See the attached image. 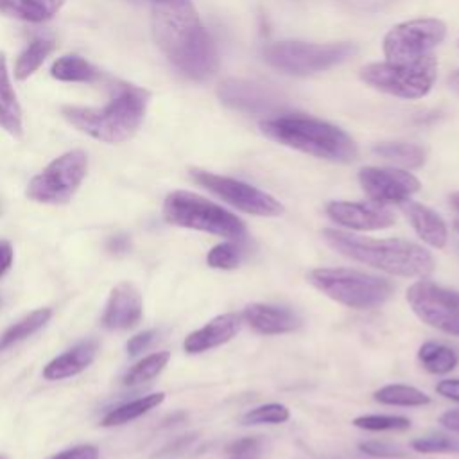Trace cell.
Masks as SVG:
<instances>
[{
  "label": "cell",
  "mask_w": 459,
  "mask_h": 459,
  "mask_svg": "<svg viewBox=\"0 0 459 459\" xmlns=\"http://www.w3.org/2000/svg\"><path fill=\"white\" fill-rule=\"evenodd\" d=\"M190 176L199 186L206 188L208 192L215 194L219 199L244 213L256 217H278L283 213V204L276 197L246 181L208 172L203 169H190Z\"/></svg>",
  "instance_id": "cell-10"
},
{
  "label": "cell",
  "mask_w": 459,
  "mask_h": 459,
  "mask_svg": "<svg viewBox=\"0 0 459 459\" xmlns=\"http://www.w3.org/2000/svg\"><path fill=\"white\" fill-rule=\"evenodd\" d=\"M154 337H156V330H145V332H140V333L133 335L126 344L127 353L129 355H138L140 351H143L154 341Z\"/></svg>",
  "instance_id": "cell-38"
},
{
  "label": "cell",
  "mask_w": 459,
  "mask_h": 459,
  "mask_svg": "<svg viewBox=\"0 0 459 459\" xmlns=\"http://www.w3.org/2000/svg\"><path fill=\"white\" fill-rule=\"evenodd\" d=\"M373 152L380 158L402 165L405 169H416L425 163V149L407 142H382L373 147Z\"/></svg>",
  "instance_id": "cell-26"
},
{
  "label": "cell",
  "mask_w": 459,
  "mask_h": 459,
  "mask_svg": "<svg viewBox=\"0 0 459 459\" xmlns=\"http://www.w3.org/2000/svg\"><path fill=\"white\" fill-rule=\"evenodd\" d=\"M242 321L258 335L290 333L301 326V317L287 308L267 303H249L240 312Z\"/></svg>",
  "instance_id": "cell-17"
},
{
  "label": "cell",
  "mask_w": 459,
  "mask_h": 459,
  "mask_svg": "<svg viewBox=\"0 0 459 459\" xmlns=\"http://www.w3.org/2000/svg\"><path fill=\"white\" fill-rule=\"evenodd\" d=\"M0 127L13 136H20L23 129L22 108L9 81L4 52H0Z\"/></svg>",
  "instance_id": "cell-21"
},
{
  "label": "cell",
  "mask_w": 459,
  "mask_h": 459,
  "mask_svg": "<svg viewBox=\"0 0 459 459\" xmlns=\"http://www.w3.org/2000/svg\"><path fill=\"white\" fill-rule=\"evenodd\" d=\"M357 52L353 43L278 41L264 48V59L289 75H312L344 63Z\"/></svg>",
  "instance_id": "cell-8"
},
{
  "label": "cell",
  "mask_w": 459,
  "mask_h": 459,
  "mask_svg": "<svg viewBox=\"0 0 459 459\" xmlns=\"http://www.w3.org/2000/svg\"><path fill=\"white\" fill-rule=\"evenodd\" d=\"M143 316V301L140 290L131 281H120L109 292L102 325L108 330H127L140 323Z\"/></svg>",
  "instance_id": "cell-16"
},
{
  "label": "cell",
  "mask_w": 459,
  "mask_h": 459,
  "mask_svg": "<svg viewBox=\"0 0 459 459\" xmlns=\"http://www.w3.org/2000/svg\"><path fill=\"white\" fill-rule=\"evenodd\" d=\"M163 219L179 228L204 231L222 238H246V222L221 204L188 192L174 190L163 201Z\"/></svg>",
  "instance_id": "cell-6"
},
{
  "label": "cell",
  "mask_w": 459,
  "mask_h": 459,
  "mask_svg": "<svg viewBox=\"0 0 459 459\" xmlns=\"http://www.w3.org/2000/svg\"><path fill=\"white\" fill-rule=\"evenodd\" d=\"M0 13L25 20V13L20 0H0Z\"/></svg>",
  "instance_id": "cell-41"
},
{
  "label": "cell",
  "mask_w": 459,
  "mask_h": 459,
  "mask_svg": "<svg viewBox=\"0 0 459 459\" xmlns=\"http://www.w3.org/2000/svg\"><path fill=\"white\" fill-rule=\"evenodd\" d=\"M152 36L160 50L183 75L203 81L217 70L215 45L190 0L154 4Z\"/></svg>",
  "instance_id": "cell-1"
},
{
  "label": "cell",
  "mask_w": 459,
  "mask_h": 459,
  "mask_svg": "<svg viewBox=\"0 0 459 459\" xmlns=\"http://www.w3.org/2000/svg\"><path fill=\"white\" fill-rule=\"evenodd\" d=\"M323 240L339 255L400 278H429L436 262L430 251L405 238H373L325 228Z\"/></svg>",
  "instance_id": "cell-2"
},
{
  "label": "cell",
  "mask_w": 459,
  "mask_h": 459,
  "mask_svg": "<svg viewBox=\"0 0 459 459\" xmlns=\"http://www.w3.org/2000/svg\"><path fill=\"white\" fill-rule=\"evenodd\" d=\"M165 400V393H151L140 398H134L131 402H126L115 409H111L100 421L102 427H115V425H124L129 423L140 416H143L145 412H149L151 409L158 407L161 402Z\"/></svg>",
  "instance_id": "cell-23"
},
{
  "label": "cell",
  "mask_w": 459,
  "mask_h": 459,
  "mask_svg": "<svg viewBox=\"0 0 459 459\" xmlns=\"http://www.w3.org/2000/svg\"><path fill=\"white\" fill-rule=\"evenodd\" d=\"M375 402L382 405L398 407H421L430 403V396L414 385L405 384H387L373 393Z\"/></svg>",
  "instance_id": "cell-24"
},
{
  "label": "cell",
  "mask_w": 459,
  "mask_h": 459,
  "mask_svg": "<svg viewBox=\"0 0 459 459\" xmlns=\"http://www.w3.org/2000/svg\"><path fill=\"white\" fill-rule=\"evenodd\" d=\"M52 316L50 308H38L32 310L30 314H27L25 317H22L20 321H16L14 325H11L2 335H0V351L25 341L27 337H30L32 333H36L41 326H45L48 323Z\"/></svg>",
  "instance_id": "cell-25"
},
{
  "label": "cell",
  "mask_w": 459,
  "mask_h": 459,
  "mask_svg": "<svg viewBox=\"0 0 459 459\" xmlns=\"http://www.w3.org/2000/svg\"><path fill=\"white\" fill-rule=\"evenodd\" d=\"M13 246L7 240H0V276H4L7 273V269L13 264Z\"/></svg>",
  "instance_id": "cell-40"
},
{
  "label": "cell",
  "mask_w": 459,
  "mask_h": 459,
  "mask_svg": "<svg viewBox=\"0 0 459 459\" xmlns=\"http://www.w3.org/2000/svg\"><path fill=\"white\" fill-rule=\"evenodd\" d=\"M246 253H247L246 238H226L224 242L215 244L206 253V264L212 269L231 271L242 264Z\"/></svg>",
  "instance_id": "cell-28"
},
{
  "label": "cell",
  "mask_w": 459,
  "mask_h": 459,
  "mask_svg": "<svg viewBox=\"0 0 459 459\" xmlns=\"http://www.w3.org/2000/svg\"><path fill=\"white\" fill-rule=\"evenodd\" d=\"M50 74L57 81L66 82H93L100 77L99 70L79 56H63L54 61Z\"/></svg>",
  "instance_id": "cell-27"
},
{
  "label": "cell",
  "mask_w": 459,
  "mask_h": 459,
  "mask_svg": "<svg viewBox=\"0 0 459 459\" xmlns=\"http://www.w3.org/2000/svg\"><path fill=\"white\" fill-rule=\"evenodd\" d=\"M290 411L283 403H264L246 411L240 418L242 425H280L289 421Z\"/></svg>",
  "instance_id": "cell-31"
},
{
  "label": "cell",
  "mask_w": 459,
  "mask_h": 459,
  "mask_svg": "<svg viewBox=\"0 0 459 459\" xmlns=\"http://www.w3.org/2000/svg\"><path fill=\"white\" fill-rule=\"evenodd\" d=\"M330 221L351 231H378L396 222L394 212L387 204L375 201H330L325 206Z\"/></svg>",
  "instance_id": "cell-15"
},
{
  "label": "cell",
  "mask_w": 459,
  "mask_h": 459,
  "mask_svg": "<svg viewBox=\"0 0 459 459\" xmlns=\"http://www.w3.org/2000/svg\"><path fill=\"white\" fill-rule=\"evenodd\" d=\"M439 423L452 432H459V409H450L443 412L439 416Z\"/></svg>",
  "instance_id": "cell-42"
},
{
  "label": "cell",
  "mask_w": 459,
  "mask_h": 459,
  "mask_svg": "<svg viewBox=\"0 0 459 459\" xmlns=\"http://www.w3.org/2000/svg\"><path fill=\"white\" fill-rule=\"evenodd\" d=\"M359 450L369 457H377V459H402L407 454L403 452V448H400L398 445L387 443V441H362L359 443Z\"/></svg>",
  "instance_id": "cell-35"
},
{
  "label": "cell",
  "mask_w": 459,
  "mask_h": 459,
  "mask_svg": "<svg viewBox=\"0 0 459 459\" xmlns=\"http://www.w3.org/2000/svg\"><path fill=\"white\" fill-rule=\"evenodd\" d=\"M418 360L421 368L432 375H446L459 364V353L436 341H427L418 350Z\"/></svg>",
  "instance_id": "cell-22"
},
{
  "label": "cell",
  "mask_w": 459,
  "mask_h": 459,
  "mask_svg": "<svg viewBox=\"0 0 459 459\" xmlns=\"http://www.w3.org/2000/svg\"><path fill=\"white\" fill-rule=\"evenodd\" d=\"M436 393L459 403V378H445L436 384Z\"/></svg>",
  "instance_id": "cell-39"
},
{
  "label": "cell",
  "mask_w": 459,
  "mask_h": 459,
  "mask_svg": "<svg viewBox=\"0 0 459 459\" xmlns=\"http://www.w3.org/2000/svg\"><path fill=\"white\" fill-rule=\"evenodd\" d=\"M450 204L459 212V192H454V194L450 195Z\"/></svg>",
  "instance_id": "cell-45"
},
{
  "label": "cell",
  "mask_w": 459,
  "mask_h": 459,
  "mask_svg": "<svg viewBox=\"0 0 459 459\" xmlns=\"http://www.w3.org/2000/svg\"><path fill=\"white\" fill-rule=\"evenodd\" d=\"M154 4H161V2H169V0H152Z\"/></svg>",
  "instance_id": "cell-46"
},
{
  "label": "cell",
  "mask_w": 459,
  "mask_h": 459,
  "mask_svg": "<svg viewBox=\"0 0 459 459\" xmlns=\"http://www.w3.org/2000/svg\"><path fill=\"white\" fill-rule=\"evenodd\" d=\"M262 441L258 437H242L230 446L228 459H260Z\"/></svg>",
  "instance_id": "cell-36"
},
{
  "label": "cell",
  "mask_w": 459,
  "mask_h": 459,
  "mask_svg": "<svg viewBox=\"0 0 459 459\" xmlns=\"http://www.w3.org/2000/svg\"><path fill=\"white\" fill-rule=\"evenodd\" d=\"M217 95L228 108L249 115H273L285 104L281 95L273 88L235 77L224 79L217 88Z\"/></svg>",
  "instance_id": "cell-14"
},
{
  "label": "cell",
  "mask_w": 459,
  "mask_h": 459,
  "mask_svg": "<svg viewBox=\"0 0 459 459\" xmlns=\"http://www.w3.org/2000/svg\"><path fill=\"white\" fill-rule=\"evenodd\" d=\"M353 427L369 430V432H384V430H407L411 427V420L398 414H362L353 418Z\"/></svg>",
  "instance_id": "cell-32"
},
{
  "label": "cell",
  "mask_w": 459,
  "mask_h": 459,
  "mask_svg": "<svg viewBox=\"0 0 459 459\" xmlns=\"http://www.w3.org/2000/svg\"><path fill=\"white\" fill-rule=\"evenodd\" d=\"M437 61L430 52L405 63H369L360 68V79L384 93L400 99H420L427 95L436 81Z\"/></svg>",
  "instance_id": "cell-7"
},
{
  "label": "cell",
  "mask_w": 459,
  "mask_h": 459,
  "mask_svg": "<svg viewBox=\"0 0 459 459\" xmlns=\"http://www.w3.org/2000/svg\"><path fill=\"white\" fill-rule=\"evenodd\" d=\"M108 247H109V251H113V253H126V251L129 249V238H127L126 235H117V237H113V238L109 240Z\"/></svg>",
  "instance_id": "cell-43"
},
{
  "label": "cell",
  "mask_w": 459,
  "mask_h": 459,
  "mask_svg": "<svg viewBox=\"0 0 459 459\" xmlns=\"http://www.w3.org/2000/svg\"><path fill=\"white\" fill-rule=\"evenodd\" d=\"M56 43L50 38H36L29 43V47L18 56L14 65V75L18 79H27L32 75L39 65L48 57V54L54 50Z\"/></svg>",
  "instance_id": "cell-29"
},
{
  "label": "cell",
  "mask_w": 459,
  "mask_h": 459,
  "mask_svg": "<svg viewBox=\"0 0 459 459\" xmlns=\"http://www.w3.org/2000/svg\"><path fill=\"white\" fill-rule=\"evenodd\" d=\"M448 84H450V88H454V90L459 93V70L454 72V74L448 77Z\"/></svg>",
  "instance_id": "cell-44"
},
{
  "label": "cell",
  "mask_w": 459,
  "mask_h": 459,
  "mask_svg": "<svg viewBox=\"0 0 459 459\" xmlns=\"http://www.w3.org/2000/svg\"><path fill=\"white\" fill-rule=\"evenodd\" d=\"M446 36L445 22L420 18L394 25L384 38V56L391 63H405L430 54Z\"/></svg>",
  "instance_id": "cell-12"
},
{
  "label": "cell",
  "mask_w": 459,
  "mask_h": 459,
  "mask_svg": "<svg viewBox=\"0 0 459 459\" xmlns=\"http://www.w3.org/2000/svg\"><path fill=\"white\" fill-rule=\"evenodd\" d=\"M97 350H99V342L95 339L81 341L74 348L52 359L43 368V377L47 380H63V378L75 377L95 360Z\"/></svg>",
  "instance_id": "cell-20"
},
{
  "label": "cell",
  "mask_w": 459,
  "mask_h": 459,
  "mask_svg": "<svg viewBox=\"0 0 459 459\" xmlns=\"http://www.w3.org/2000/svg\"><path fill=\"white\" fill-rule=\"evenodd\" d=\"M0 459H5V457H2V455H0Z\"/></svg>",
  "instance_id": "cell-47"
},
{
  "label": "cell",
  "mask_w": 459,
  "mask_h": 459,
  "mask_svg": "<svg viewBox=\"0 0 459 459\" xmlns=\"http://www.w3.org/2000/svg\"><path fill=\"white\" fill-rule=\"evenodd\" d=\"M260 131L276 143L333 163H351L359 154L348 133L312 117L280 115L265 118L260 122Z\"/></svg>",
  "instance_id": "cell-4"
},
{
  "label": "cell",
  "mask_w": 459,
  "mask_h": 459,
  "mask_svg": "<svg viewBox=\"0 0 459 459\" xmlns=\"http://www.w3.org/2000/svg\"><path fill=\"white\" fill-rule=\"evenodd\" d=\"M359 183L366 195L380 204H400L421 188L414 174L394 167H362Z\"/></svg>",
  "instance_id": "cell-13"
},
{
  "label": "cell",
  "mask_w": 459,
  "mask_h": 459,
  "mask_svg": "<svg viewBox=\"0 0 459 459\" xmlns=\"http://www.w3.org/2000/svg\"><path fill=\"white\" fill-rule=\"evenodd\" d=\"M169 360H170L169 351H156V353L143 357L124 375V384L126 385H140L143 382L152 380L165 369Z\"/></svg>",
  "instance_id": "cell-30"
},
{
  "label": "cell",
  "mask_w": 459,
  "mask_h": 459,
  "mask_svg": "<svg viewBox=\"0 0 459 459\" xmlns=\"http://www.w3.org/2000/svg\"><path fill=\"white\" fill-rule=\"evenodd\" d=\"M307 281L339 305L355 310H371L384 305L394 292L391 280L350 267H314Z\"/></svg>",
  "instance_id": "cell-5"
},
{
  "label": "cell",
  "mask_w": 459,
  "mask_h": 459,
  "mask_svg": "<svg viewBox=\"0 0 459 459\" xmlns=\"http://www.w3.org/2000/svg\"><path fill=\"white\" fill-rule=\"evenodd\" d=\"M149 91L127 82L111 84V97L100 108L63 106V117L81 133L106 143H122L140 127Z\"/></svg>",
  "instance_id": "cell-3"
},
{
  "label": "cell",
  "mask_w": 459,
  "mask_h": 459,
  "mask_svg": "<svg viewBox=\"0 0 459 459\" xmlns=\"http://www.w3.org/2000/svg\"><path fill=\"white\" fill-rule=\"evenodd\" d=\"M27 22H43L52 18L65 0H20Z\"/></svg>",
  "instance_id": "cell-34"
},
{
  "label": "cell",
  "mask_w": 459,
  "mask_h": 459,
  "mask_svg": "<svg viewBox=\"0 0 459 459\" xmlns=\"http://www.w3.org/2000/svg\"><path fill=\"white\" fill-rule=\"evenodd\" d=\"M52 459H99V448L93 445H77L59 452Z\"/></svg>",
  "instance_id": "cell-37"
},
{
  "label": "cell",
  "mask_w": 459,
  "mask_h": 459,
  "mask_svg": "<svg viewBox=\"0 0 459 459\" xmlns=\"http://www.w3.org/2000/svg\"><path fill=\"white\" fill-rule=\"evenodd\" d=\"M88 172V156L75 149L50 161L27 186V197L43 204H66Z\"/></svg>",
  "instance_id": "cell-9"
},
{
  "label": "cell",
  "mask_w": 459,
  "mask_h": 459,
  "mask_svg": "<svg viewBox=\"0 0 459 459\" xmlns=\"http://www.w3.org/2000/svg\"><path fill=\"white\" fill-rule=\"evenodd\" d=\"M400 210L407 217L409 224L416 231V235L430 247L443 249L448 242V228L443 217L434 212L432 208L416 203V201H403L400 203Z\"/></svg>",
  "instance_id": "cell-19"
},
{
  "label": "cell",
  "mask_w": 459,
  "mask_h": 459,
  "mask_svg": "<svg viewBox=\"0 0 459 459\" xmlns=\"http://www.w3.org/2000/svg\"><path fill=\"white\" fill-rule=\"evenodd\" d=\"M411 448L420 454H448V452H459V443L443 434H430V436L416 437L411 443Z\"/></svg>",
  "instance_id": "cell-33"
},
{
  "label": "cell",
  "mask_w": 459,
  "mask_h": 459,
  "mask_svg": "<svg viewBox=\"0 0 459 459\" xmlns=\"http://www.w3.org/2000/svg\"><path fill=\"white\" fill-rule=\"evenodd\" d=\"M242 325L244 321L240 312L219 314L201 328L190 332L183 341V350L194 355V353H203L221 344H226L240 332Z\"/></svg>",
  "instance_id": "cell-18"
},
{
  "label": "cell",
  "mask_w": 459,
  "mask_h": 459,
  "mask_svg": "<svg viewBox=\"0 0 459 459\" xmlns=\"http://www.w3.org/2000/svg\"><path fill=\"white\" fill-rule=\"evenodd\" d=\"M405 299L416 317L425 325L459 337V294L427 278L414 281Z\"/></svg>",
  "instance_id": "cell-11"
}]
</instances>
